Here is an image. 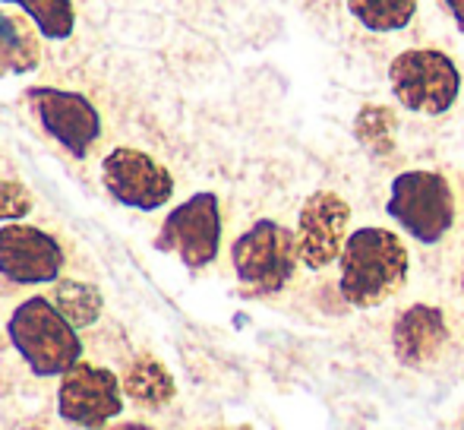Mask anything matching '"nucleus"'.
I'll use <instances>...</instances> for the list:
<instances>
[{
    "label": "nucleus",
    "mask_w": 464,
    "mask_h": 430,
    "mask_svg": "<svg viewBox=\"0 0 464 430\" xmlns=\"http://www.w3.org/2000/svg\"><path fill=\"white\" fill-rule=\"evenodd\" d=\"M442 4H446V10L452 13L455 23H459L461 29H464V0H442Z\"/></svg>",
    "instance_id": "obj_20"
},
{
    "label": "nucleus",
    "mask_w": 464,
    "mask_h": 430,
    "mask_svg": "<svg viewBox=\"0 0 464 430\" xmlns=\"http://www.w3.org/2000/svg\"><path fill=\"white\" fill-rule=\"evenodd\" d=\"M395 111L385 105H367L354 117V136L370 149L372 155H392L395 149Z\"/></svg>",
    "instance_id": "obj_17"
},
{
    "label": "nucleus",
    "mask_w": 464,
    "mask_h": 430,
    "mask_svg": "<svg viewBox=\"0 0 464 430\" xmlns=\"http://www.w3.org/2000/svg\"><path fill=\"white\" fill-rule=\"evenodd\" d=\"M63 269V250L48 231L23 221L0 228V276L16 285L57 282Z\"/></svg>",
    "instance_id": "obj_11"
},
{
    "label": "nucleus",
    "mask_w": 464,
    "mask_h": 430,
    "mask_svg": "<svg viewBox=\"0 0 464 430\" xmlns=\"http://www.w3.org/2000/svg\"><path fill=\"white\" fill-rule=\"evenodd\" d=\"M32 212V193L16 181H0V221H19Z\"/></svg>",
    "instance_id": "obj_19"
},
{
    "label": "nucleus",
    "mask_w": 464,
    "mask_h": 430,
    "mask_svg": "<svg viewBox=\"0 0 464 430\" xmlns=\"http://www.w3.org/2000/svg\"><path fill=\"white\" fill-rule=\"evenodd\" d=\"M57 412L82 430H104L108 421L123 412V383L111 370L80 361L61 376Z\"/></svg>",
    "instance_id": "obj_6"
},
{
    "label": "nucleus",
    "mask_w": 464,
    "mask_h": 430,
    "mask_svg": "<svg viewBox=\"0 0 464 430\" xmlns=\"http://www.w3.org/2000/svg\"><path fill=\"white\" fill-rule=\"evenodd\" d=\"M4 4H16L35 19L38 32L51 42H61V38L73 35L76 13L70 0H4Z\"/></svg>",
    "instance_id": "obj_18"
},
{
    "label": "nucleus",
    "mask_w": 464,
    "mask_h": 430,
    "mask_svg": "<svg viewBox=\"0 0 464 430\" xmlns=\"http://www.w3.org/2000/svg\"><path fill=\"white\" fill-rule=\"evenodd\" d=\"M351 210L338 193L316 191L297 219V257L306 269H325L342 257L348 244Z\"/></svg>",
    "instance_id": "obj_9"
},
{
    "label": "nucleus",
    "mask_w": 464,
    "mask_h": 430,
    "mask_svg": "<svg viewBox=\"0 0 464 430\" xmlns=\"http://www.w3.org/2000/svg\"><path fill=\"white\" fill-rule=\"evenodd\" d=\"M42 61L38 35L23 23L0 10V76L32 73Z\"/></svg>",
    "instance_id": "obj_13"
},
{
    "label": "nucleus",
    "mask_w": 464,
    "mask_h": 430,
    "mask_svg": "<svg viewBox=\"0 0 464 430\" xmlns=\"http://www.w3.org/2000/svg\"><path fill=\"white\" fill-rule=\"evenodd\" d=\"M348 10L370 32H401L414 19L417 0H348Z\"/></svg>",
    "instance_id": "obj_16"
},
{
    "label": "nucleus",
    "mask_w": 464,
    "mask_h": 430,
    "mask_svg": "<svg viewBox=\"0 0 464 430\" xmlns=\"http://www.w3.org/2000/svg\"><path fill=\"white\" fill-rule=\"evenodd\" d=\"M389 83L395 99L417 114H446L461 95V73L436 48H411L392 61Z\"/></svg>",
    "instance_id": "obj_4"
},
{
    "label": "nucleus",
    "mask_w": 464,
    "mask_h": 430,
    "mask_svg": "<svg viewBox=\"0 0 464 430\" xmlns=\"http://www.w3.org/2000/svg\"><path fill=\"white\" fill-rule=\"evenodd\" d=\"M461 288H464V259H461Z\"/></svg>",
    "instance_id": "obj_22"
},
{
    "label": "nucleus",
    "mask_w": 464,
    "mask_h": 430,
    "mask_svg": "<svg viewBox=\"0 0 464 430\" xmlns=\"http://www.w3.org/2000/svg\"><path fill=\"white\" fill-rule=\"evenodd\" d=\"M6 332L35 376H63L82 357L80 332L51 304V298H29L19 304L10 314Z\"/></svg>",
    "instance_id": "obj_2"
},
{
    "label": "nucleus",
    "mask_w": 464,
    "mask_h": 430,
    "mask_svg": "<svg viewBox=\"0 0 464 430\" xmlns=\"http://www.w3.org/2000/svg\"><path fill=\"white\" fill-rule=\"evenodd\" d=\"M449 342V326L440 308L414 304L392 326V348L404 367H427L442 355Z\"/></svg>",
    "instance_id": "obj_12"
},
{
    "label": "nucleus",
    "mask_w": 464,
    "mask_h": 430,
    "mask_svg": "<svg viewBox=\"0 0 464 430\" xmlns=\"http://www.w3.org/2000/svg\"><path fill=\"white\" fill-rule=\"evenodd\" d=\"M178 386L168 367L155 357H136L133 367L123 374V396L140 408H165L174 399Z\"/></svg>",
    "instance_id": "obj_14"
},
{
    "label": "nucleus",
    "mask_w": 464,
    "mask_h": 430,
    "mask_svg": "<svg viewBox=\"0 0 464 430\" xmlns=\"http://www.w3.org/2000/svg\"><path fill=\"white\" fill-rule=\"evenodd\" d=\"M385 212L420 244H440L455 221L452 187L436 171H404L392 181Z\"/></svg>",
    "instance_id": "obj_5"
},
{
    "label": "nucleus",
    "mask_w": 464,
    "mask_h": 430,
    "mask_svg": "<svg viewBox=\"0 0 464 430\" xmlns=\"http://www.w3.org/2000/svg\"><path fill=\"white\" fill-rule=\"evenodd\" d=\"M338 291L351 308H376L401 291L408 282L411 257L395 231L361 228L351 231L342 257H338Z\"/></svg>",
    "instance_id": "obj_1"
},
{
    "label": "nucleus",
    "mask_w": 464,
    "mask_h": 430,
    "mask_svg": "<svg viewBox=\"0 0 464 430\" xmlns=\"http://www.w3.org/2000/svg\"><path fill=\"white\" fill-rule=\"evenodd\" d=\"M104 430H149V427L140 425V421H127V425H114V427H104Z\"/></svg>",
    "instance_id": "obj_21"
},
{
    "label": "nucleus",
    "mask_w": 464,
    "mask_h": 430,
    "mask_svg": "<svg viewBox=\"0 0 464 430\" xmlns=\"http://www.w3.org/2000/svg\"><path fill=\"white\" fill-rule=\"evenodd\" d=\"M297 234L272 219H259L231 247V263L250 295H276L297 266Z\"/></svg>",
    "instance_id": "obj_3"
},
{
    "label": "nucleus",
    "mask_w": 464,
    "mask_h": 430,
    "mask_svg": "<svg viewBox=\"0 0 464 430\" xmlns=\"http://www.w3.org/2000/svg\"><path fill=\"white\" fill-rule=\"evenodd\" d=\"M51 304L67 317L70 326L76 329H86L102 317V295H98L95 285L89 282H73V279H63L51 291Z\"/></svg>",
    "instance_id": "obj_15"
},
{
    "label": "nucleus",
    "mask_w": 464,
    "mask_h": 430,
    "mask_svg": "<svg viewBox=\"0 0 464 430\" xmlns=\"http://www.w3.org/2000/svg\"><path fill=\"white\" fill-rule=\"evenodd\" d=\"M159 247L184 259L189 269H202L218 257L221 247V206L215 193H193L187 203L165 219Z\"/></svg>",
    "instance_id": "obj_7"
},
{
    "label": "nucleus",
    "mask_w": 464,
    "mask_h": 430,
    "mask_svg": "<svg viewBox=\"0 0 464 430\" xmlns=\"http://www.w3.org/2000/svg\"><path fill=\"white\" fill-rule=\"evenodd\" d=\"M29 99L35 105V114L42 127L67 149L76 159H86L92 142L102 136V117L92 102L80 93H67V89L54 86H35L29 89Z\"/></svg>",
    "instance_id": "obj_10"
},
{
    "label": "nucleus",
    "mask_w": 464,
    "mask_h": 430,
    "mask_svg": "<svg viewBox=\"0 0 464 430\" xmlns=\"http://www.w3.org/2000/svg\"><path fill=\"white\" fill-rule=\"evenodd\" d=\"M102 181L121 206L140 212L161 210L174 197V178L165 165L140 149H114L102 161Z\"/></svg>",
    "instance_id": "obj_8"
},
{
    "label": "nucleus",
    "mask_w": 464,
    "mask_h": 430,
    "mask_svg": "<svg viewBox=\"0 0 464 430\" xmlns=\"http://www.w3.org/2000/svg\"><path fill=\"white\" fill-rule=\"evenodd\" d=\"M461 430H464V425H461Z\"/></svg>",
    "instance_id": "obj_23"
}]
</instances>
